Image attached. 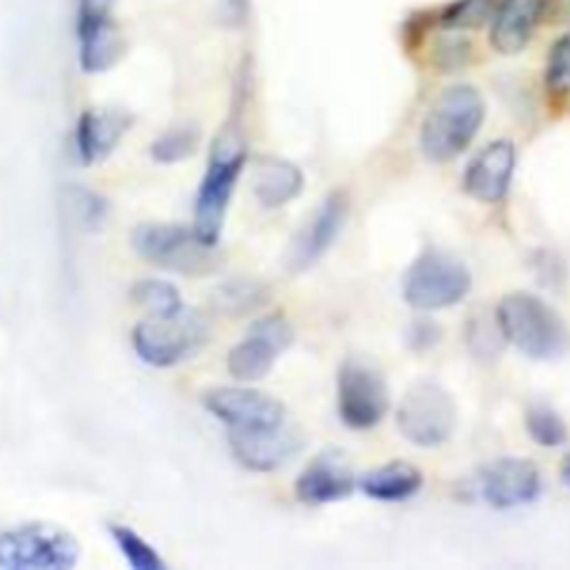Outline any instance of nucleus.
<instances>
[{"instance_id":"f257e3e1","label":"nucleus","mask_w":570,"mask_h":570,"mask_svg":"<svg viewBox=\"0 0 570 570\" xmlns=\"http://www.w3.org/2000/svg\"><path fill=\"white\" fill-rule=\"evenodd\" d=\"M508 343L534 361H554L570 352V327L563 316L530 292L505 294L494 314Z\"/></svg>"},{"instance_id":"f03ea898","label":"nucleus","mask_w":570,"mask_h":570,"mask_svg":"<svg viewBox=\"0 0 570 570\" xmlns=\"http://www.w3.org/2000/svg\"><path fill=\"white\" fill-rule=\"evenodd\" d=\"M483 118L485 102L474 87L452 85L443 89L421 122V151L434 163L456 158L479 134Z\"/></svg>"},{"instance_id":"7ed1b4c3","label":"nucleus","mask_w":570,"mask_h":570,"mask_svg":"<svg viewBox=\"0 0 570 570\" xmlns=\"http://www.w3.org/2000/svg\"><path fill=\"white\" fill-rule=\"evenodd\" d=\"M247 160V149L236 127H225L214 140L207 167L194 198V232L209 245H216L225 225L234 187Z\"/></svg>"},{"instance_id":"20e7f679","label":"nucleus","mask_w":570,"mask_h":570,"mask_svg":"<svg viewBox=\"0 0 570 570\" xmlns=\"http://www.w3.org/2000/svg\"><path fill=\"white\" fill-rule=\"evenodd\" d=\"M209 334V318L200 309L180 305L178 309L149 314L138 321L131 330V347L142 363L165 370L200 352Z\"/></svg>"},{"instance_id":"39448f33","label":"nucleus","mask_w":570,"mask_h":570,"mask_svg":"<svg viewBox=\"0 0 570 570\" xmlns=\"http://www.w3.org/2000/svg\"><path fill=\"white\" fill-rule=\"evenodd\" d=\"M131 249L145 263L183 276H207L223 263L216 245L205 243L194 227L176 223H142L134 227Z\"/></svg>"},{"instance_id":"423d86ee","label":"nucleus","mask_w":570,"mask_h":570,"mask_svg":"<svg viewBox=\"0 0 570 570\" xmlns=\"http://www.w3.org/2000/svg\"><path fill=\"white\" fill-rule=\"evenodd\" d=\"M82 548L78 539L47 521H29L0 530V570H71Z\"/></svg>"},{"instance_id":"0eeeda50","label":"nucleus","mask_w":570,"mask_h":570,"mask_svg":"<svg viewBox=\"0 0 570 570\" xmlns=\"http://www.w3.org/2000/svg\"><path fill=\"white\" fill-rule=\"evenodd\" d=\"M472 276L468 265L443 249H423L403 276V298L421 312H436L456 305L468 296Z\"/></svg>"},{"instance_id":"6e6552de","label":"nucleus","mask_w":570,"mask_h":570,"mask_svg":"<svg viewBox=\"0 0 570 570\" xmlns=\"http://www.w3.org/2000/svg\"><path fill=\"white\" fill-rule=\"evenodd\" d=\"M456 425V405L450 392L436 381L412 383L396 410L399 432L419 448L445 443Z\"/></svg>"},{"instance_id":"1a4fd4ad","label":"nucleus","mask_w":570,"mask_h":570,"mask_svg":"<svg viewBox=\"0 0 570 570\" xmlns=\"http://www.w3.org/2000/svg\"><path fill=\"white\" fill-rule=\"evenodd\" d=\"M387 385L376 367L361 358H345L336 374V410L350 430H372L387 412Z\"/></svg>"},{"instance_id":"9d476101","label":"nucleus","mask_w":570,"mask_h":570,"mask_svg":"<svg viewBox=\"0 0 570 570\" xmlns=\"http://www.w3.org/2000/svg\"><path fill=\"white\" fill-rule=\"evenodd\" d=\"M294 343V327L283 312L258 316L243 341L227 352V372L243 383L261 381L269 374L276 356Z\"/></svg>"},{"instance_id":"9b49d317","label":"nucleus","mask_w":570,"mask_h":570,"mask_svg":"<svg viewBox=\"0 0 570 570\" xmlns=\"http://www.w3.org/2000/svg\"><path fill=\"white\" fill-rule=\"evenodd\" d=\"M350 214V198L343 189L330 191L309 218L298 227L285 252V267L292 274L309 269L336 240Z\"/></svg>"},{"instance_id":"f8f14e48","label":"nucleus","mask_w":570,"mask_h":570,"mask_svg":"<svg viewBox=\"0 0 570 570\" xmlns=\"http://www.w3.org/2000/svg\"><path fill=\"white\" fill-rule=\"evenodd\" d=\"M203 405L227 430H261L285 423V405L252 387H212L203 394Z\"/></svg>"},{"instance_id":"ddd939ff","label":"nucleus","mask_w":570,"mask_h":570,"mask_svg":"<svg viewBox=\"0 0 570 570\" xmlns=\"http://www.w3.org/2000/svg\"><path fill=\"white\" fill-rule=\"evenodd\" d=\"M227 443L243 468L272 472L296 456L305 441L296 428L281 423L261 430H227Z\"/></svg>"},{"instance_id":"4468645a","label":"nucleus","mask_w":570,"mask_h":570,"mask_svg":"<svg viewBox=\"0 0 570 570\" xmlns=\"http://www.w3.org/2000/svg\"><path fill=\"white\" fill-rule=\"evenodd\" d=\"M479 490L492 508H519L539 497L541 474L530 459L503 456L481 470Z\"/></svg>"},{"instance_id":"2eb2a0df","label":"nucleus","mask_w":570,"mask_h":570,"mask_svg":"<svg viewBox=\"0 0 570 570\" xmlns=\"http://www.w3.org/2000/svg\"><path fill=\"white\" fill-rule=\"evenodd\" d=\"M514 171V147L510 140L485 145L465 167L463 189L481 203H501L508 194Z\"/></svg>"},{"instance_id":"dca6fc26","label":"nucleus","mask_w":570,"mask_h":570,"mask_svg":"<svg viewBox=\"0 0 570 570\" xmlns=\"http://www.w3.org/2000/svg\"><path fill=\"white\" fill-rule=\"evenodd\" d=\"M356 479L345 456L336 450H325L303 468L294 483V492L303 503L323 505L350 497Z\"/></svg>"},{"instance_id":"f3484780","label":"nucleus","mask_w":570,"mask_h":570,"mask_svg":"<svg viewBox=\"0 0 570 570\" xmlns=\"http://www.w3.org/2000/svg\"><path fill=\"white\" fill-rule=\"evenodd\" d=\"M131 116L122 109H85L73 129V147L80 165L105 160L129 131Z\"/></svg>"},{"instance_id":"a211bd4d","label":"nucleus","mask_w":570,"mask_h":570,"mask_svg":"<svg viewBox=\"0 0 570 570\" xmlns=\"http://www.w3.org/2000/svg\"><path fill=\"white\" fill-rule=\"evenodd\" d=\"M543 11H546V0L497 2L494 16H492V31H490L492 47L505 56L521 51L530 42Z\"/></svg>"},{"instance_id":"6ab92c4d","label":"nucleus","mask_w":570,"mask_h":570,"mask_svg":"<svg viewBox=\"0 0 570 570\" xmlns=\"http://www.w3.org/2000/svg\"><path fill=\"white\" fill-rule=\"evenodd\" d=\"M303 189V171L276 156H263L254 163L252 191L263 207H283Z\"/></svg>"},{"instance_id":"aec40b11","label":"nucleus","mask_w":570,"mask_h":570,"mask_svg":"<svg viewBox=\"0 0 570 570\" xmlns=\"http://www.w3.org/2000/svg\"><path fill=\"white\" fill-rule=\"evenodd\" d=\"M356 483L370 499L394 503L414 497L423 485V474L407 461H387L365 472Z\"/></svg>"},{"instance_id":"412c9836","label":"nucleus","mask_w":570,"mask_h":570,"mask_svg":"<svg viewBox=\"0 0 570 570\" xmlns=\"http://www.w3.org/2000/svg\"><path fill=\"white\" fill-rule=\"evenodd\" d=\"M78 40V65L85 73H105L120 62L125 56V36L116 20L76 33Z\"/></svg>"},{"instance_id":"4be33fe9","label":"nucleus","mask_w":570,"mask_h":570,"mask_svg":"<svg viewBox=\"0 0 570 570\" xmlns=\"http://www.w3.org/2000/svg\"><path fill=\"white\" fill-rule=\"evenodd\" d=\"M267 298H269V289L263 283L254 278H232L220 283L214 289L212 303L220 314L240 316L265 305Z\"/></svg>"},{"instance_id":"5701e85b","label":"nucleus","mask_w":570,"mask_h":570,"mask_svg":"<svg viewBox=\"0 0 570 570\" xmlns=\"http://www.w3.org/2000/svg\"><path fill=\"white\" fill-rule=\"evenodd\" d=\"M109 534L120 550L122 559L134 568V570H165L167 563L158 554V550L140 537L131 525L125 523H111Z\"/></svg>"},{"instance_id":"b1692460","label":"nucleus","mask_w":570,"mask_h":570,"mask_svg":"<svg viewBox=\"0 0 570 570\" xmlns=\"http://www.w3.org/2000/svg\"><path fill=\"white\" fill-rule=\"evenodd\" d=\"M525 430L530 439L543 448L563 445L568 439V425L557 410L546 403H530L525 407Z\"/></svg>"},{"instance_id":"393cba45","label":"nucleus","mask_w":570,"mask_h":570,"mask_svg":"<svg viewBox=\"0 0 570 570\" xmlns=\"http://www.w3.org/2000/svg\"><path fill=\"white\" fill-rule=\"evenodd\" d=\"M198 147V129L191 125H176L154 138L149 154L156 163L174 165L189 158Z\"/></svg>"},{"instance_id":"a878e982","label":"nucleus","mask_w":570,"mask_h":570,"mask_svg":"<svg viewBox=\"0 0 570 570\" xmlns=\"http://www.w3.org/2000/svg\"><path fill=\"white\" fill-rule=\"evenodd\" d=\"M129 296L136 305L145 307L149 314H163V312H171V309H178L180 305H185L180 298V292L171 283L160 281V278L136 281L131 285Z\"/></svg>"},{"instance_id":"bb28decb","label":"nucleus","mask_w":570,"mask_h":570,"mask_svg":"<svg viewBox=\"0 0 570 570\" xmlns=\"http://www.w3.org/2000/svg\"><path fill=\"white\" fill-rule=\"evenodd\" d=\"M497 9V0H452L439 11V22L450 29H479Z\"/></svg>"},{"instance_id":"cd10ccee","label":"nucleus","mask_w":570,"mask_h":570,"mask_svg":"<svg viewBox=\"0 0 570 570\" xmlns=\"http://www.w3.org/2000/svg\"><path fill=\"white\" fill-rule=\"evenodd\" d=\"M546 85L552 94H570V33L559 38L548 56Z\"/></svg>"},{"instance_id":"c85d7f7f","label":"nucleus","mask_w":570,"mask_h":570,"mask_svg":"<svg viewBox=\"0 0 570 570\" xmlns=\"http://www.w3.org/2000/svg\"><path fill=\"white\" fill-rule=\"evenodd\" d=\"M490 318H481V316H474L470 318L468 323V345H470V352L476 354L479 358H492L501 352V343L505 341L501 330H499V323L494 318V325L490 327L488 323Z\"/></svg>"},{"instance_id":"c756f323","label":"nucleus","mask_w":570,"mask_h":570,"mask_svg":"<svg viewBox=\"0 0 570 570\" xmlns=\"http://www.w3.org/2000/svg\"><path fill=\"white\" fill-rule=\"evenodd\" d=\"M118 0H78L76 7V31H87L105 22L116 20L114 9Z\"/></svg>"},{"instance_id":"7c9ffc66","label":"nucleus","mask_w":570,"mask_h":570,"mask_svg":"<svg viewBox=\"0 0 570 570\" xmlns=\"http://www.w3.org/2000/svg\"><path fill=\"white\" fill-rule=\"evenodd\" d=\"M439 336H441V330L430 318H416L407 327V343H410L412 350H419V352L436 345Z\"/></svg>"},{"instance_id":"2f4dec72","label":"nucleus","mask_w":570,"mask_h":570,"mask_svg":"<svg viewBox=\"0 0 570 570\" xmlns=\"http://www.w3.org/2000/svg\"><path fill=\"white\" fill-rule=\"evenodd\" d=\"M561 474L566 479V483H570V452L566 454V461H563V468H561Z\"/></svg>"}]
</instances>
